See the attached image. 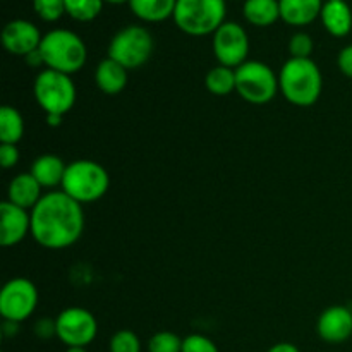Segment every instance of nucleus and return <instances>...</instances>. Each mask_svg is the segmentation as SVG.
I'll return each instance as SVG.
<instances>
[{
    "label": "nucleus",
    "mask_w": 352,
    "mask_h": 352,
    "mask_svg": "<svg viewBox=\"0 0 352 352\" xmlns=\"http://www.w3.org/2000/svg\"><path fill=\"white\" fill-rule=\"evenodd\" d=\"M95 82L105 95H119L127 86V69L110 57L103 58L95 71Z\"/></svg>",
    "instance_id": "19"
},
{
    "label": "nucleus",
    "mask_w": 352,
    "mask_h": 352,
    "mask_svg": "<svg viewBox=\"0 0 352 352\" xmlns=\"http://www.w3.org/2000/svg\"><path fill=\"white\" fill-rule=\"evenodd\" d=\"M226 0H177L174 23L189 36L213 34L226 23Z\"/></svg>",
    "instance_id": "5"
},
{
    "label": "nucleus",
    "mask_w": 352,
    "mask_h": 352,
    "mask_svg": "<svg viewBox=\"0 0 352 352\" xmlns=\"http://www.w3.org/2000/svg\"><path fill=\"white\" fill-rule=\"evenodd\" d=\"M82 232V205L64 191L47 192L31 210V236L45 250H67L81 239Z\"/></svg>",
    "instance_id": "1"
},
{
    "label": "nucleus",
    "mask_w": 352,
    "mask_h": 352,
    "mask_svg": "<svg viewBox=\"0 0 352 352\" xmlns=\"http://www.w3.org/2000/svg\"><path fill=\"white\" fill-rule=\"evenodd\" d=\"M24 136V119L17 109L3 105L0 109V143L17 144Z\"/></svg>",
    "instance_id": "22"
},
{
    "label": "nucleus",
    "mask_w": 352,
    "mask_h": 352,
    "mask_svg": "<svg viewBox=\"0 0 352 352\" xmlns=\"http://www.w3.org/2000/svg\"><path fill=\"white\" fill-rule=\"evenodd\" d=\"M155 41L150 31L138 24L122 28L113 34L109 45V57L119 62L127 71L140 69L150 60Z\"/></svg>",
    "instance_id": "8"
},
{
    "label": "nucleus",
    "mask_w": 352,
    "mask_h": 352,
    "mask_svg": "<svg viewBox=\"0 0 352 352\" xmlns=\"http://www.w3.org/2000/svg\"><path fill=\"white\" fill-rule=\"evenodd\" d=\"M38 306V289L30 278L16 277L0 291V315L6 322L21 323L30 318Z\"/></svg>",
    "instance_id": "9"
},
{
    "label": "nucleus",
    "mask_w": 352,
    "mask_h": 352,
    "mask_svg": "<svg viewBox=\"0 0 352 352\" xmlns=\"http://www.w3.org/2000/svg\"><path fill=\"white\" fill-rule=\"evenodd\" d=\"M38 50L45 67L67 76L81 71L88 60V48L82 38L64 28H57L43 34Z\"/></svg>",
    "instance_id": "3"
},
{
    "label": "nucleus",
    "mask_w": 352,
    "mask_h": 352,
    "mask_svg": "<svg viewBox=\"0 0 352 352\" xmlns=\"http://www.w3.org/2000/svg\"><path fill=\"white\" fill-rule=\"evenodd\" d=\"M236 91L244 102L265 105L280 91L278 74L265 62L246 60L236 69Z\"/></svg>",
    "instance_id": "7"
},
{
    "label": "nucleus",
    "mask_w": 352,
    "mask_h": 352,
    "mask_svg": "<svg viewBox=\"0 0 352 352\" xmlns=\"http://www.w3.org/2000/svg\"><path fill=\"white\" fill-rule=\"evenodd\" d=\"M244 19L258 28H267L280 19L278 0H246L243 6Z\"/></svg>",
    "instance_id": "21"
},
{
    "label": "nucleus",
    "mask_w": 352,
    "mask_h": 352,
    "mask_svg": "<svg viewBox=\"0 0 352 352\" xmlns=\"http://www.w3.org/2000/svg\"><path fill=\"white\" fill-rule=\"evenodd\" d=\"M34 333H36L38 339H43V340L52 339V337H57V325H55V320H50V318L38 320L36 325H34Z\"/></svg>",
    "instance_id": "31"
},
{
    "label": "nucleus",
    "mask_w": 352,
    "mask_h": 352,
    "mask_svg": "<svg viewBox=\"0 0 352 352\" xmlns=\"http://www.w3.org/2000/svg\"><path fill=\"white\" fill-rule=\"evenodd\" d=\"M28 234H31V212L7 199L0 203V244L17 246Z\"/></svg>",
    "instance_id": "13"
},
{
    "label": "nucleus",
    "mask_w": 352,
    "mask_h": 352,
    "mask_svg": "<svg viewBox=\"0 0 352 352\" xmlns=\"http://www.w3.org/2000/svg\"><path fill=\"white\" fill-rule=\"evenodd\" d=\"M65 170H67V165L64 164L60 157L52 153L40 155L38 158H34V162L31 164V175L40 182L41 188H57L62 186L64 181Z\"/></svg>",
    "instance_id": "18"
},
{
    "label": "nucleus",
    "mask_w": 352,
    "mask_h": 352,
    "mask_svg": "<svg viewBox=\"0 0 352 352\" xmlns=\"http://www.w3.org/2000/svg\"><path fill=\"white\" fill-rule=\"evenodd\" d=\"M267 352H301V351H299L298 346H294V344L291 342H278L275 344V346H272Z\"/></svg>",
    "instance_id": "33"
},
{
    "label": "nucleus",
    "mask_w": 352,
    "mask_h": 352,
    "mask_svg": "<svg viewBox=\"0 0 352 352\" xmlns=\"http://www.w3.org/2000/svg\"><path fill=\"white\" fill-rule=\"evenodd\" d=\"M316 332L327 344H344L352 336V309L346 306H330L316 322Z\"/></svg>",
    "instance_id": "14"
},
{
    "label": "nucleus",
    "mask_w": 352,
    "mask_h": 352,
    "mask_svg": "<svg viewBox=\"0 0 352 352\" xmlns=\"http://www.w3.org/2000/svg\"><path fill=\"white\" fill-rule=\"evenodd\" d=\"M103 2H109V3H113V6H119V3L129 2V0H103Z\"/></svg>",
    "instance_id": "36"
},
{
    "label": "nucleus",
    "mask_w": 352,
    "mask_h": 352,
    "mask_svg": "<svg viewBox=\"0 0 352 352\" xmlns=\"http://www.w3.org/2000/svg\"><path fill=\"white\" fill-rule=\"evenodd\" d=\"M110 352H141V340L133 330H119L109 342Z\"/></svg>",
    "instance_id": "26"
},
{
    "label": "nucleus",
    "mask_w": 352,
    "mask_h": 352,
    "mask_svg": "<svg viewBox=\"0 0 352 352\" xmlns=\"http://www.w3.org/2000/svg\"><path fill=\"white\" fill-rule=\"evenodd\" d=\"M33 95L45 116L47 113L65 116L74 107L78 91L71 76L52 69H43L34 79Z\"/></svg>",
    "instance_id": "6"
},
{
    "label": "nucleus",
    "mask_w": 352,
    "mask_h": 352,
    "mask_svg": "<svg viewBox=\"0 0 352 352\" xmlns=\"http://www.w3.org/2000/svg\"><path fill=\"white\" fill-rule=\"evenodd\" d=\"M33 9L40 19L54 23L65 14V0H33Z\"/></svg>",
    "instance_id": "27"
},
{
    "label": "nucleus",
    "mask_w": 352,
    "mask_h": 352,
    "mask_svg": "<svg viewBox=\"0 0 352 352\" xmlns=\"http://www.w3.org/2000/svg\"><path fill=\"white\" fill-rule=\"evenodd\" d=\"M41 189L43 188L31 175V172H23V174H17L9 182V188H7V201L31 212L36 206V203L41 199V196H43L41 195Z\"/></svg>",
    "instance_id": "15"
},
{
    "label": "nucleus",
    "mask_w": 352,
    "mask_h": 352,
    "mask_svg": "<svg viewBox=\"0 0 352 352\" xmlns=\"http://www.w3.org/2000/svg\"><path fill=\"white\" fill-rule=\"evenodd\" d=\"M323 3V0H278L280 19L289 26H308L320 17Z\"/></svg>",
    "instance_id": "16"
},
{
    "label": "nucleus",
    "mask_w": 352,
    "mask_h": 352,
    "mask_svg": "<svg viewBox=\"0 0 352 352\" xmlns=\"http://www.w3.org/2000/svg\"><path fill=\"white\" fill-rule=\"evenodd\" d=\"M182 352H220L212 339L201 333H191L182 340Z\"/></svg>",
    "instance_id": "29"
},
{
    "label": "nucleus",
    "mask_w": 352,
    "mask_h": 352,
    "mask_svg": "<svg viewBox=\"0 0 352 352\" xmlns=\"http://www.w3.org/2000/svg\"><path fill=\"white\" fill-rule=\"evenodd\" d=\"M19 148L17 144H2L0 143V165H2L6 170L9 168H14L17 164H19Z\"/></svg>",
    "instance_id": "30"
},
{
    "label": "nucleus",
    "mask_w": 352,
    "mask_h": 352,
    "mask_svg": "<svg viewBox=\"0 0 352 352\" xmlns=\"http://www.w3.org/2000/svg\"><path fill=\"white\" fill-rule=\"evenodd\" d=\"M213 54L220 65L237 69L248 60L250 55V36L241 24L226 21L213 33Z\"/></svg>",
    "instance_id": "11"
},
{
    "label": "nucleus",
    "mask_w": 352,
    "mask_h": 352,
    "mask_svg": "<svg viewBox=\"0 0 352 352\" xmlns=\"http://www.w3.org/2000/svg\"><path fill=\"white\" fill-rule=\"evenodd\" d=\"M103 3V0H65V14L79 23H89L100 16Z\"/></svg>",
    "instance_id": "24"
},
{
    "label": "nucleus",
    "mask_w": 352,
    "mask_h": 352,
    "mask_svg": "<svg viewBox=\"0 0 352 352\" xmlns=\"http://www.w3.org/2000/svg\"><path fill=\"white\" fill-rule=\"evenodd\" d=\"M131 12L144 23H162L174 17L177 0H129Z\"/></svg>",
    "instance_id": "20"
},
{
    "label": "nucleus",
    "mask_w": 352,
    "mask_h": 352,
    "mask_svg": "<svg viewBox=\"0 0 352 352\" xmlns=\"http://www.w3.org/2000/svg\"><path fill=\"white\" fill-rule=\"evenodd\" d=\"M205 86L215 96L230 95L232 91H236V69L219 64L212 71H208L205 78Z\"/></svg>",
    "instance_id": "23"
},
{
    "label": "nucleus",
    "mask_w": 352,
    "mask_h": 352,
    "mask_svg": "<svg viewBox=\"0 0 352 352\" xmlns=\"http://www.w3.org/2000/svg\"><path fill=\"white\" fill-rule=\"evenodd\" d=\"M65 352H88V351H86V347H67Z\"/></svg>",
    "instance_id": "35"
},
{
    "label": "nucleus",
    "mask_w": 352,
    "mask_h": 352,
    "mask_svg": "<svg viewBox=\"0 0 352 352\" xmlns=\"http://www.w3.org/2000/svg\"><path fill=\"white\" fill-rule=\"evenodd\" d=\"M60 191L71 196L79 205L102 199L110 188V175L95 160H74L67 165Z\"/></svg>",
    "instance_id": "4"
},
{
    "label": "nucleus",
    "mask_w": 352,
    "mask_h": 352,
    "mask_svg": "<svg viewBox=\"0 0 352 352\" xmlns=\"http://www.w3.org/2000/svg\"><path fill=\"white\" fill-rule=\"evenodd\" d=\"M278 89L289 103L311 107L322 96L323 76L313 58H289L278 72Z\"/></svg>",
    "instance_id": "2"
},
{
    "label": "nucleus",
    "mask_w": 352,
    "mask_h": 352,
    "mask_svg": "<svg viewBox=\"0 0 352 352\" xmlns=\"http://www.w3.org/2000/svg\"><path fill=\"white\" fill-rule=\"evenodd\" d=\"M41 36L40 30L31 21L14 19L3 26L2 45L9 54L17 57H28L40 48Z\"/></svg>",
    "instance_id": "12"
},
{
    "label": "nucleus",
    "mask_w": 352,
    "mask_h": 352,
    "mask_svg": "<svg viewBox=\"0 0 352 352\" xmlns=\"http://www.w3.org/2000/svg\"><path fill=\"white\" fill-rule=\"evenodd\" d=\"M287 48L292 58H311L315 43H313V38L308 33L299 31V33L292 34Z\"/></svg>",
    "instance_id": "28"
},
{
    "label": "nucleus",
    "mask_w": 352,
    "mask_h": 352,
    "mask_svg": "<svg viewBox=\"0 0 352 352\" xmlns=\"http://www.w3.org/2000/svg\"><path fill=\"white\" fill-rule=\"evenodd\" d=\"M182 340L177 333L162 330L153 333L146 344L148 352H182Z\"/></svg>",
    "instance_id": "25"
},
{
    "label": "nucleus",
    "mask_w": 352,
    "mask_h": 352,
    "mask_svg": "<svg viewBox=\"0 0 352 352\" xmlns=\"http://www.w3.org/2000/svg\"><path fill=\"white\" fill-rule=\"evenodd\" d=\"M337 67L344 76L352 79V45H347L339 52L337 57Z\"/></svg>",
    "instance_id": "32"
},
{
    "label": "nucleus",
    "mask_w": 352,
    "mask_h": 352,
    "mask_svg": "<svg viewBox=\"0 0 352 352\" xmlns=\"http://www.w3.org/2000/svg\"><path fill=\"white\" fill-rule=\"evenodd\" d=\"M57 339L65 347H88L98 333V322L86 308L71 306L55 318Z\"/></svg>",
    "instance_id": "10"
},
{
    "label": "nucleus",
    "mask_w": 352,
    "mask_h": 352,
    "mask_svg": "<svg viewBox=\"0 0 352 352\" xmlns=\"http://www.w3.org/2000/svg\"><path fill=\"white\" fill-rule=\"evenodd\" d=\"M64 120V116H58V113H47V124L50 127H58Z\"/></svg>",
    "instance_id": "34"
},
{
    "label": "nucleus",
    "mask_w": 352,
    "mask_h": 352,
    "mask_svg": "<svg viewBox=\"0 0 352 352\" xmlns=\"http://www.w3.org/2000/svg\"><path fill=\"white\" fill-rule=\"evenodd\" d=\"M320 19L323 28L336 38L347 36L352 30V9L346 0H327Z\"/></svg>",
    "instance_id": "17"
}]
</instances>
